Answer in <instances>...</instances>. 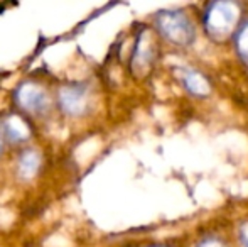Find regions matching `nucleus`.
Listing matches in <instances>:
<instances>
[{
	"label": "nucleus",
	"instance_id": "nucleus-8",
	"mask_svg": "<svg viewBox=\"0 0 248 247\" xmlns=\"http://www.w3.org/2000/svg\"><path fill=\"white\" fill-rule=\"evenodd\" d=\"M240 242L242 247H248V222L240 227Z\"/></svg>",
	"mask_w": 248,
	"mask_h": 247
},
{
	"label": "nucleus",
	"instance_id": "nucleus-4",
	"mask_svg": "<svg viewBox=\"0 0 248 247\" xmlns=\"http://www.w3.org/2000/svg\"><path fill=\"white\" fill-rule=\"evenodd\" d=\"M85 99H86V88L81 85L68 86V88L61 93L62 107L71 114L81 112V109L85 107Z\"/></svg>",
	"mask_w": 248,
	"mask_h": 247
},
{
	"label": "nucleus",
	"instance_id": "nucleus-2",
	"mask_svg": "<svg viewBox=\"0 0 248 247\" xmlns=\"http://www.w3.org/2000/svg\"><path fill=\"white\" fill-rule=\"evenodd\" d=\"M155 24L159 33L176 46H189L196 36L193 22L183 10H162L155 16Z\"/></svg>",
	"mask_w": 248,
	"mask_h": 247
},
{
	"label": "nucleus",
	"instance_id": "nucleus-5",
	"mask_svg": "<svg viewBox=\"0 0 248 247\" xmlns=\"http://www.w3.org/2000/svg\"><path fill=\"white\" fill-rule=\"evenodd\" d=\"M19 99L24 107L29 110H44L46 109V95L36 88H24L20 90Z\"/></svg>",
	"mask_w": 248,
	"mask_h": 247
},
{
	"label": "nucleus",
	"instance_id": "nucleus-6",
	"mask_svg": "<svg viewBox=\"0 0 248 247\" xmlns=\"http://www.w3.org/2000/svg\"><path fill=\"white\" fill-rule=\"evenodd\" d=\"M236 53L242 61L248 65V20L236 31Z\"/></svg>",
	"mask_w": 248,
	"mask_h": 247
},
{
	"label": "nucleus",
	"instance_id": "nucleus-3",
	"mask_svg": "<svg viewBox=\"0 0 248 247\" xmlns=\"http://www.w3.org/2000/svg\"><path fill=\"white\" fill-rule=\"evenodd\" d=\"M183 85L194 97H208V93L211 92V85H209L208 78L196 69H183Z\"/></svg>",
	"mask_w": 248,
	"mask_h": 247
},
{
	"label": "nucleus",
	"instance_id": "nucleus-7",
	"mask_svg": "<svg viewBox=\"0 0 248 247\" xmlns=\"http://www.w3.org/2000/svg\"><path fill=\"white\" fill-rule=\"evenodd\" d=\"M198 247H226V246L223 244L221 241H218V239L209 237V239H204L202 242H199Z\"/></svg>",
	"mask_w": 248,
	"mask_h": 247
},
{
	"label": "nucleus",
	"instance_id": "nucleus-1",
	"mask_svg": "<svg viewBox=\"0 0 248 247\" xmlns=\"http://www.w3.org/2000/svg\"><path fill=\"white\" fill-rule=\"evenodd\" d=\"M240 17V7L235 2L209 3L204 12V29L215 41H223L233 33Z\"/></svg>",
	"mask_w": 248,
	"mask_h": 247
},
{
	"label": "nucleus",
	"instance_id": "nucleus-9",
	"mask_svg": "<svg viewBox=\"0 0 248 247\" xmlns=\"http://www.w3.org/2000/svg\"><path fill=\"white\" fill-rule=\"evenodd\" d=\"M0 149H2V132H0Z\"/></svg>",
	"mask_w": 248,
	"mask_h": 247
}]
</instances>
